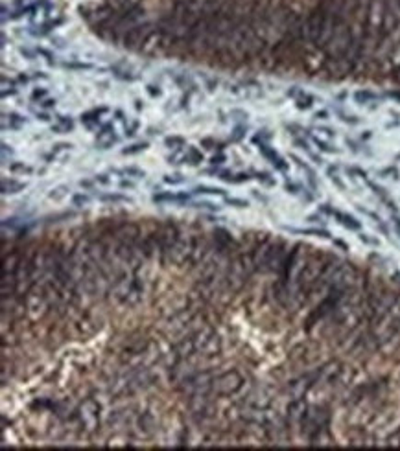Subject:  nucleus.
Instances as JSON below:
<instances>
[{"mask_svg": "<svg viewBox=\"0 0 400 451\" xmlns=\"http://www.w3.org/2000/svg\"><path fill=\"white\" fill-rule=\"evenodd\" d=\"M336 0H316L306 11V37L312 46L319 48L326 37Z\"/></svg>", "mask_w": 400, "mask_h": 451, "instance_id": "obj_1", "label": "nucleus"}, {"mask_svg": "<svg viewBox=\"0 0 400 451\" xmlns=\"http://www.w3.org/2000/svg\"><path fill=\"white\" fill-rule=\"evenodd\" d=\"M150 28H151V22H146V20H142V22L131 26V28H127L124 34H122L120 44L124 46L125 50H139L142 39H144L146 34L150 32Z\"/></svg>", "mask_w": 400, "mask_h": 451, "instance_id": "obj_2", "label": "nucleus"}, {"mask_svg": "<svg viewBox=\"0 0 400 451\" xmlns=\"http://www.w3.org/2000/svg\"><path fill=\"white\" fill-rule=\"evenodd\" d=\"M218 381H220V387H221V393L223 394H234L236 391H240L243 379L236 370H231V372H227V374L218 377Z\"/></svg>", "mask_w": 400, "mask_h": 451, "instance_id": "obj_3", "label": "nucleus"}, {"mask_svg": "<svg viewBox=\"0 0 400 451\" xmlns=\"http://www.w3.org/2000/svg\"><path fill=\"white\" fill-rule=\"evenodd\" d=\"M118 142V136L115 134L113 124H105L100 129V133L96 136V146H100V150H109L111 146H115Z\"/></svg>", "mask_w": 400, "mask_h": 451, "instance_id": "obj_4", "label": "nucleus"}, {"mask_svg": "<svg viewBox=\"0 0 400 451\" xmlns=\"http://www.w3.org/2000/svg\"><path fill=\"white\" fill-rule=\"evenodd\" d=\"M103 113H107V107H100V109H94V111H89L80 116L81 124H83L87 129H94V127L100 124V116Z\"/></svg>", "mask_w": 400, "mask_h": 451, "instance_id": "obj_5", "label": "nucleus"}, {"mask_svg": "<svg viewBox=\"0 0 400 451\" xmlns=\"http://www.w3.org/2000/svg\"><path fill=\"white\" fill-rule=\"evenodd\" d=\"M260 151H262V155H264L266 159L271 160V164H273L275 168H279V169H286V164H284V160L280 159V157H279V155H277L273 150H269L266 144L260 142Z\"/></svg>", "mask_w": 400, "mask_h": 451, "instance_id": "obj_6", "label": "nucleus"}, {"mask_svg": "<svg viewBox=\"0 0 400 451\" xmlns=\"http://www.w3.org/2000/svg\"><path fill=\"white\" fill-rule=\"evenodd\" d=\"M26 184L20 183V181H15V179H2V193L8 195V193H19L20 190H24Z\"/></svg>", "mask_w": 400, "mask_h": 451, "instance_id": "obj_7", "label": "nucleus"}, {"mask_svg": "<svg viewBox=\"0 0 400 451\" xmlns=\"http://www.w3.org/2000/svg\"><path fill=\"white\" fill-rule=\"evenodd\" d=\"M214 240H216V243H218V249H220V251H225L227 247L233 243V236L229 234L227 230H223V228H220V230L214 232Z\"/></svg>", "mask_w": 400, "mask_h": 451, "instance_id": "obj_8", "label": "nucleus"}, {"mask_svg": "<svg viewBox=\"0 0 400 451\" xmlns=\"http://www.w3.org/2000/svg\"><path fill=\"white\" fill-rule=\"evenodd\" d=\"M194 193H209V195H221L227 197V192L223 188H212V186H196Z\"/></svg>", "mask_w": 400, "mask_h": 451, "instance_id": "obj_9", "label": "nucleus"}, {"mask_svg": "<svg viewBox=\"0 0 400 451\" xmlns=\"http://www.w3.org/2000/svg\"><path fill=\"white\" fill-rule=\"evenodd\" d=\"M186 155H188V160H190L192 166H196V164H201V162H203V155H201V151H198V148H194V146H188Z\"/></svg>", "mask_w": 400, "mask_h": 451, "instance_id": "obj_10", "label": "nucleus"}, {"mask_svg": "<svg viewBox=\"0 0 400 451\" xmlns=\"http://www.w3.org/2000/svg\"><path fill=\"white\" fill-rule=\"evenodd\" d=\"M9 171L11 173H26V175H30V173H34V168L26 166L22 162H13V164H9Z\"/></svg>", "mask_w": 400, "mask_h": 451, "instance_id": "obj_11", "label": "nucleus"}, {"mask_svg": "<svg viewBox=\"0 0 400 451\" xmlns=\"http://www.w3.org/2000/svg\"><path fill=\"white\" fill-rule=\"evenodd\" d=\"M164 144L170 150H181V148H184V138L183 136H168Z\"/></svg>", "mask_w": 400, "mask_h": 451, "instance_id": "obj_12", "label": "nucleus"}, {"mask_svg": "<svg viewBox=\"0 0 400 451\" xmlns=\"http://www.w3.org/2000/svg\"><path fill=\"white\" fill-rule=\"evenodd\" d=\"M166 201H179V193L160 192L153 195V203H166Z\"/></svg>", "mask_w": 400, "mask_h": 451, "instance_id": "obj_13", "label": "nucleus"}, {"mask_svg": "<svg viewBox=\"0 0 400 451\" xmlns=\"http://www.w3.org/2000/svg\"><path fill=\"white\" fill-rule=\"evenodd\" d=\"M100 199L101 201H111V203H131L129 197L120 195V193H103V195H100Z\"/></svg>", "mask_w": 400, "mask_h": 451, "instance_id": "obj_14", "label": "nucleus"}, {"mask_svg": "<svg viewBox=\"0 0 400 451\" xmlns=\"http://www.w3.org/2000/svg\"><path fill=\"white\" fill-rule=\"evenodd\" d=\"M150 144L148 142H139V144H133V146H129V148H125V150H122V155H137V153H140V151H144L146 148H148Z\"/></svg>", "mask_w": 400, "mask_h": 451, "instance_id": "obj_15", "label": "nucleus"}, {"mask_svg": "<svg viewBox=\"0 0 400 451\" xmlns=\"http://www.w3.org/2000/svg\"><path fill=\"white\" fill-rule=\"evenodd\" d=\"M70 192L68 190V186H58L56 190H52L50 192V199H54V201H61L67 193Z\"/></svg>", "mask_w": 400, "mask_h": 451, "instance_id": "obj_16", "label": "nucleus"}, {"mask_svg": "<svg viewBox=\"0 0 400 451\" xmlns=\"http://www.w3.org/2000/svg\"><path fill=\"white\" fill-rule=\"evenodd\" d=\"M89 195H83V193H76L74 197H72V205L74 207H78V208H81V207H85V205H89Z\"/></svg>", "mask_w": 400, "mask_h": 451, "instance_id": "obj_17", "label": "nucleus"}, {"mask_svg": "<svg viewBox=\"0 0 400 451\" xmlns=\"http://www.w3.org/2000/svg\"><path fill=\"white\" fill-rule=\"evenodd\" d=\"M201 146H205L207 150H218V151L223 150V144L216 142V140H212V138H203V140H201Z\"/></svg>", "mask_w": 400, "mask_h": 451, "instance_id": "obj_18", "label": "nucleus"}, {"mask_svg": "<svg viewBox=\"0 0 400 451\" xmlns=\"http://www.w3.org/2000/svg\"><path fill=\"white\" fill-rule=\"evenodd\" d=\"M225 203L227 205H231V207H236V208H247L249 207V203L243 199H234V197H225Z\"/></svg>", "mask_w": 400, "mask_h": 451, "instance_id": "obj_19", "label": "nucleus"}, {"mask_svg": "<svg viewBox=\"0 0 400 451\" xmlns=\"http://www.w3.org/2000/svg\"><path fill=\"white\" fill-rule=\"evenodd\" d=\"M58 120H59V126L65 127V131H67V133H68V131H72V129H74V122H72L70 118H67V116H59Z\"/></svg>", "mask_w": 400, "mask_h": 451, "instance_id": "obj_20", "label": "nucleus"}, {"mask_svg": "<svg viewBox=\"0 0 400 451\" xmlns=\"http://www.w3.org/2000/svg\"><path fill=\"white\" fill-rule=\"evenodd\" d=\"M124 173H125V175H129V177H137V179H140V177H146V173H144L142 169H139V168H125Z\"/></svg>", "mask_w": 400, "mask_h": 451, "instance_id": "obj_21", "label": "nucleus"}, {"mask_svg": "<svg viewBox=\"0 0 400 451\" xmlns=\"http://www.w3.org/2000/svg\"><path fill=\"white\" fill-rule=\"evenodd\" d=\"M164 183H168V184H181V183H184V177L183 175H164Z\"/></svg>", "mask_w": 400, "mask_h": 451, "instance_id": "obj_22", "label": "nucleus"}, {"mask_svg": "<svg viewBox=\"0 0 400 451\" xmlns=\"http://www.w3.org/2000/svg\"><path fill=\"white\" fill-rule=\"evenodd\" d=\"M194 207H198V208L212 210V212H218V210H220V207H218V205H212V203H207V201H205V203H203V201H201V203H196Z\"/></svg>", "mask_w": 400, "mask_h": 451, "instance_id": "obj_23", "label": "nucleus"}, {"mask_svg": "<svg viewBox=\"0 0 400 451\" xmlns=\"http://www.w3.org/2000/svg\"><path fill=\"white\" fill-rule=\"evenodd\" d=\"M146 91H148V94H150L151 98H159V96L162 94L157 85H148V87H146Z\"/></svg>", "mask_w": 400, "mask_h": 451, "instance_id": "obj_24", "label": "nucleus"}, {"mask_svg": "<svg viewBox=\"0 0 400 451\" xmlns=\"http://www.w3.org/2000/svg\"><path fill=\"white\" fill-rule=\"evenodd\" d=\"M249 179H251V177H249V173H238V175H234V177H233V183H231V184L247 183Z\"/></svg>", "mask_w": 400, "mask_h": 451, "instance_id": "obj_25", "label": "nucleus"}, {"mask_svg": "<svg viewBox=\"0 0 400 451\" xmlns=\"http://www.w3.org/2000/svg\"><path fill=\"white\" fill-rule=\"evenodd\" d=\"M233 177H234L233 173H231V171H225V169L218 173V179H221L223 183H233Z\"/></svg>", "mask_w": 400, "mask_h": 451, "instance_id": "obj_26", "label": "nucleus"}, {"mask_svg": "<svg viewBox=\"0 0 400 451\" xmlns=\"http://www.w3.org/2000/svg\"><path fill=\"white\" fill-rule=\"evenodd\" d=\"M37 54H41L42 57L46 59V61H48L50 65H54V63H56V61H54V56H52V54H50L48 50H44V48H37Z\"/></svg>", "mask_w": 400, "mask_h": 451, "instance_id": "obj_27", "label": "nucleus"}, {"mask_svg": "<svg viewBox=\"0 0 400 451\" xmlns=\"http://www.w3.org/2000/svg\"><path fill=\"white\" fill-rule=\"evenodd\" d=\"M63 67L76 68V70H83V68H91V65H85V63H63Z\"/></svg>", "mask_w": 400, "mask_h": 451, "instance_id": "obj_28", "label": "nucleus"}, {"mask_svg": "<svg viewBox=\"0 0 400 451\" xmlns=\"http://www.w3.org/2000/svg\"><path fill=\"white\" fill-rule=\"evenodd\" d=\"M46 94H48L46 89H35V91L32 92V100H41V98H44Z\"/></svg>", "mask_w": 400, "mask_h": 451, "instance_id": "obj_29", "label": "nucleus"}, {"mask_svg": "<svg viewBox=\"0 0 400 451\" xmlns=\"http://www.w3.org/2000/svg\"><path fill=\"white\" fill-rule=\"evenodd\" d=\"M310 105H312V98H310V96H304V98H300V100L297 101V107L299 109H308Z\"/></svg>", "mask_w": 400, "mask_h": 451, "instance_id": "obj_30", "label": "nucleus"}, {"mask_svg": "<svg viewBox=\"0 0 400 451\" xmlns=\"http://www.w3.org/2000/svg\"><path fill=\"white\" fill-rule=\"evenodd\" d=\"M137 129H139V122H133V124H131V127L125 126V136H133Z\"/></svg>", "mask_w": 400, "mask_h": 451, "instance_id": "obj_31", "label": "nucleus"}, {"mask_svg": "<svg viewBox=\"0 0 400 451\" xmlns=\"http://www.w3.org/2000/svg\"><path fill=\"white\" fill-rule=\"evenodd\" d=\"M210 162H212L214 166H216V164H221V162H225V155H221V153H220V155H214V157L210 159Z\"/></svg>", "mask_w": 400, "mask_h": 451, "instance_id": "obj_32", "label": "nucleus"}, {"mask_svg": "<svg viewBox=\"0 0 400 451\" xmlns=\"http://www.w3.org/2000/svg\"><path fill=\"white\" fill-rule=\"evenodd\" d=\"M96 183H100V184H109L111 183V179H109L105 173H101V175H96Z\"/></svg>", "mask_w": 400, "mask_h": 451, "instance_id": "obj_33", "label": "nucleus"}, {"mask_svg": "<svg viewBox=\"0 0 400 451\" xmlns=\"http://www.w3.org/2000/svg\"><path fill=\"white\" fill-rule=\"evenodd\" d=\"M41 107H44V109H50V107H56V100H44V101H41Z\"/></svg>", "mask_w": 400, "mask_h": 451, "instance_id": "obj_34", "label": "nucleus"}, {"mask_svg": "<svg viewBox=\"0 0 400 451\" xmlns=\"http://www.w3.org/2000/svg\"><path fill=\"white\" fill-rule=\"evenodd\" d=\"M234 133L236 134L233 136V140H240V138L243 136V127H236V129H234Z\"/></svg>", "mask_w": 400, "mask_h": 451, "instance_id": "obj_35", "label": "nucleus"}, {"mask_svg": "<svg viewBox=\"0 0 400 451\" xmlns=\"http://www.w3.org/2000/svg\"><path fill=\"white\" fill-rule=\"evenodd\" d=\"M8 151H9V153H13V150H11V146H8V144H2V155H4V157L8 155Z\"/></svg>", "mask_w": 400, "mask_h": 451, "instance_id": "obj_36", "label": "nucleus"}, {"mask_svg": "<svg viewBox=\"0 0 400 451\" xmlns=\"http://www.w3.org/2000/svg\"><path fill=\"white\" fill-rule=\"evenodd\" d=\"M13 94H17V89H9V91H2V98H6V96H13Z\"/></svg>", "mask_w": 400, "mask_h": 451, "instance_id": "obj_37", "label": "nucleus"}, {"mask_svg": "<svg viewBox=\"0 0 400 451\" xmlns=\"http://www.w3.org/2000/svg\"><path fill=\"white\" fill-rule=\"evenodd\" d=\"M19 81H20V83H28V81H30V75H26L24 72L19 74Z\"/></svg>", "mask_w": 400, "mask_h": 451, "instance_id": "obj_38", "label": "nucleus"}, {"mask_svg": "<svg viewBox=\"0 0 400 451\" xmlns=\"http://www.w3.org/2000/svg\"><path fill=\"white\" fill-rule=\"evenodd\" d=\"M20 54H22V56H26L28 59H34V54H32L30 50H24V48H20Z\"/></svg>", "mask_w": 400, "mask_h": 451, "instance_id": "obj_39", "label": "nucleus"}, {"mask_svg": "<svg viewBox=\"0 0 400 451\" xmlns=\"http://www.w3.org/2000/svg\"><path fill=\"white\" fill-rule=\"evenodd\" d=\"M120 186H122V188H133V183H129V181H122Z\"/></svg>", "mask_w": 400, "mask_h": 451, "instance_id": "obj_40", "label": "nucleus"}, {"mask_svg": "<svg viewBox=\"0 0 400 451\" xmlns=\"http://www.w3.org/2000/svg\"><path fill=\"white\" fill-rule=\"evenodd\" d=\"M37 118L42 120V122H48V120H50V116H48V114H44V113H42V114H37Z\"/></svg>", "mask_w": 400, "mask_h": 451, "instance_id": "obj_41", "label": "nucleus"}, {"mask_svg": "<svg viewBox=\"0 0 400 451\" xmlns=\"http://www.w3.org/2000/svg\"><path fill=\"white\" fill-rule=\"evenodd\" d=\"M80 184H81V188H83V186H85V188H91V186H92L91 181H81Z\"/></svg>", "mask_w": 400, "mask_h": 451, "instance_id": "obj_42", "label": "nucleus"}, {"mask_svg": "<svg viewBox=\"0 0 400 451\" xmlns=\"http://www.w3.org/2000/svg\"><path fill=\"white\" fill-rule=\"evenodd\" d=\"M135 107H137V109H139V111H140V109H142V101H140V100H137V101H135Z\"/></svg>", "mask_w": 400, "mask_h": 451, "instance_id": "obj_43", "label": "nucleus"}]
</instances>
